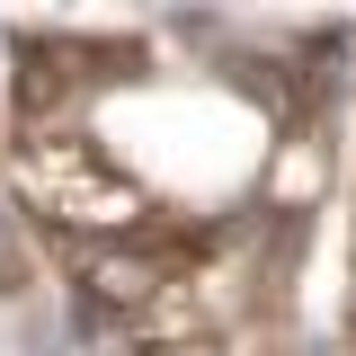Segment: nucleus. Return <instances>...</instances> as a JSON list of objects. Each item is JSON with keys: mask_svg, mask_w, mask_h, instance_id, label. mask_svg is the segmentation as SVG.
I'll use <instances>...</instances> for the list:
<instances>
[{"mask_svg": "<svg viewBox=\"0 0 356 356\" xmlns=\"http://www.w3.org/2000/svg\"><path fill=\"white\" fill-rule=\"evenodd\" d=\"M18 267V232H9V214H0V276Z\"/></svg>", "mask_w": 356, "mask_h": 356, "instance_id": "1", "label": "nucleus"}]
</instances>
